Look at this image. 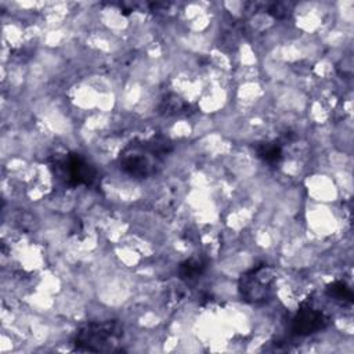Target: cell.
I'll use <instances>...</instances> for the list:
<instances>
[{
  "mask_svg": "<svg viewBox=\"0 0 354 354\" xmlns=\"http://www.w3.org/2000/svg\"><path fill=\"white\" fill-rule=\"evenodd\" d=\"M166 141L163 142H149L131 144L126 148L120 158V167L124 173L142 178L155 171V165L159 159V153L165 151Z\"/></svg>",
  "mask_w": 354,
  "mask_h": 354,
  "instance_id": "obj_1",
  "label": "cell"
},
{
  "mask_svg": "<svg viewBox=\"0 0 354 354\" xmlns=\"http://www.w3.org/2000/svg\"><path fill=\"white\" fill-rule=\"evenodd\" d=\"M120 332L113 322L88 324L82 328L75 337V346L83 351L113 350Z\"/></svg>",
  "mask_w": 354,
  "mask_h": 354,
  "instance_id": "obj_2",
  "label": "cell"
},
{
  "mask_svg": "<svg viewBox=\"0 0 354 354\" xmlns=\"http://www.w3.org/2000/svg\"><path fill=\"white\" fill-rule=\"evenodd\" d=\"M270 275L264 267H259L242 278L241 293L248 301L264 300L270 289Z\"/></svg>",
  "mask_w": 354,
  "mask_h": 354,
  "instance_id": "obj_3",
  "label": "cell"
},
{
  "mask_svg": "<svg viewBox=\"0 0 354 354\" xmlns=\"http://www.w3.org/2000/svg\"><path fill=\"white\" fill-rule=\"evenodd\" d=\"M62 174L66 183L79 185V184H91L95 178L94 167L79 155H69L62 162Z\"/></svg>",
  "mask_w": 354,
  "mask_h": 354,
  "instance_id": "obj_4",
  "label": "cell"
},
{
  "mask_svg": "<svg viewBox=\"0 0 354 354\" xmlns=\"http://www.w3.org/2000/svg\"><path fill=\"white\" fill-rule=\"evenodd\" d=\"M326 324L324 314L313 307H304L299 310L293 319V330L297 335L306 336L322 329Z\"/></svg>",
  "mask_w": 354,
  "mask_h": 354,
  "instance_id": "obj_5",
  "label": "cell"
},
{
  "mask_svg": "<svg viewBox=\"0 0 354 354\" xmlns=\"http://www.w3.org/2000/svg\"><path fill=\"white\" fill-rule=\"evenodd\" d=\"M256 151H257V156L268 163H274L281 159V148L275 144H270V142L261 144L260 147H257Z\"/></svg>",
  "mask_w": 354,
  "mask_h": 354,
  "instance_id": "obj_6",
  "label": "cell"
},
{
  "mask_svg": "<svg viewBox=\"0 0 354 354\" xmlns=\"http://www.w3.org/2000/svg\"><path fill=\"white\" fill-rule=\"evenodd\" d=\"M202 268H203V266L199 260H188L180 268L181 278H185V279L195 278L196 275H199L202 272Z\"/></svg>",
  "mask_w": 354,
  "mask_h": 354,
  "instance_id": "obj_7",
  "label": "cell"
},
{
  "mask_svg": "<svg viewBox=\"0 0 354 354\" xmlns=\"http://www.w3.org/2000/svg\"><path fill=\"white\" fill-rule=\"evenodd\" d=\"M332 296L340 300H351V290L343 282H336L329 288Z\"/></svg>",
  "mask_w": 354,
  "mask_h": 354,
  "instance_id": "obj_8",
  "label": "cell"
}]
</instances>
